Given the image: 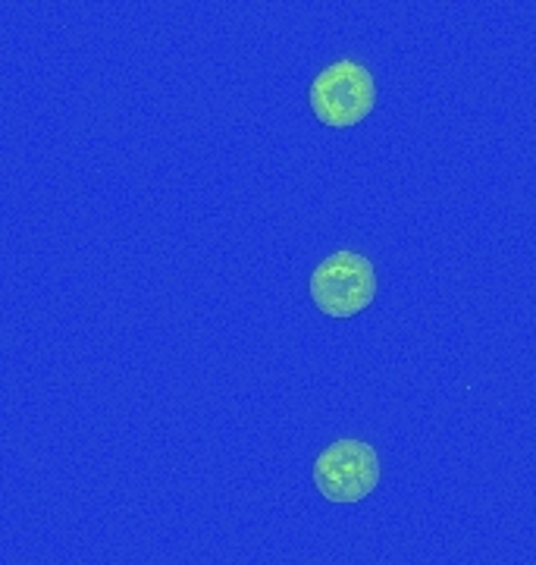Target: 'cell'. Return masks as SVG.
Returning <instances> with one entry per match:
<instances>
[{"instance_id":"cell-2","label":"cell","mask_w":536,"mask_h":565,"mask_svg":"<svg viewBox=\"0 0 536 565\" xmlns=\"http://www.w3.org/2000/svg\"><path fill=\"white\" fill-rule=\"evenodd\" d=\"M308 104L323 126L349 129L371 117L377 104V82L364 63L333 61L311 79Z\"/></svg>"},{"instance_id":"cell-3","label":"cell","mask_w":536,"mask_h":565,"mask_svg":"<svg viewBox=\"0 0 536 565\" xmlns=\"http://www.w3.org/2000/svg\"><path fill=\"white\" fill-rule=\"evenodd\" d=\"M314 484L330 503L367 500L379 484V456L367 440H336L314 459Z\"/></svg>"},{"instance_id":"cell-1","label":"cell","mask_w":536,"mask_h":565,"mask_svg":"<svg viewBox=\"0 0 536 565\" xmlns=\"http://www.w3.org/2000/svg\"><path fill=\"white\" fill-rule=\"evenodd\" d=\"M311 302L326 318H355L377 299V270L367 255L339 248L311 270Z\"/></svg>"}]
</instances>
